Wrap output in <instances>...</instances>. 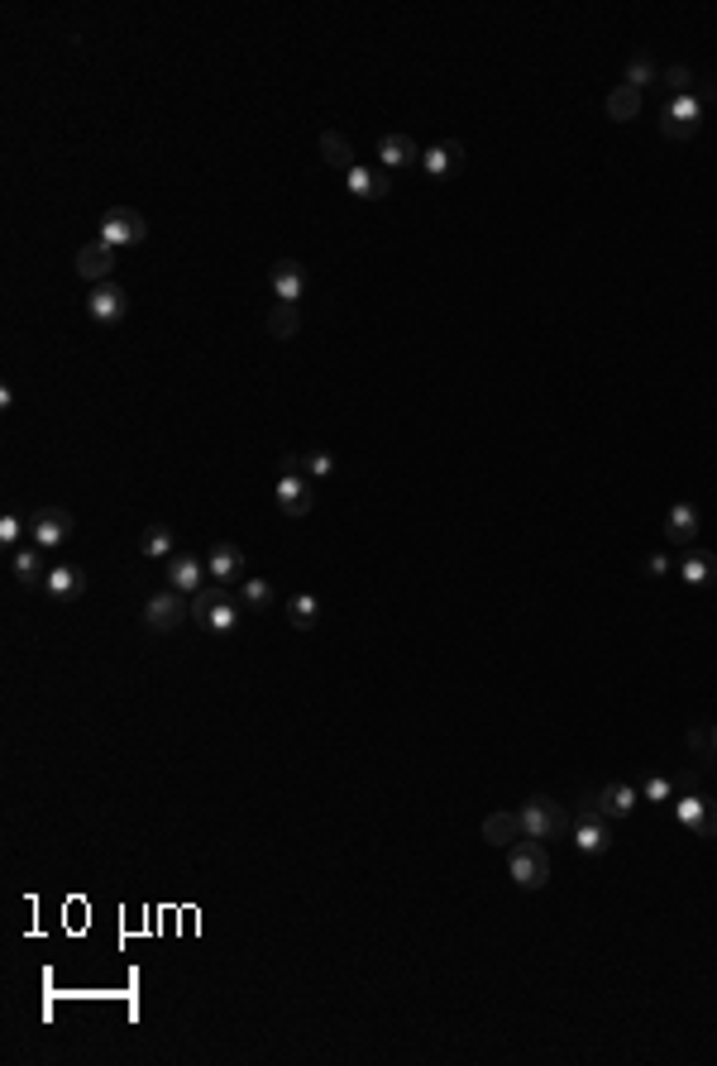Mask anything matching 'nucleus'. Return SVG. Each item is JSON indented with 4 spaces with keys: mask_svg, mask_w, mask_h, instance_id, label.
<instances>
[{
    "mask_svg": "<svg viewBox=\"0 0 717 1066\" xmlns=\"http://www.w3.org/2000/svg\"><path fill=\"white\" fill-rule=\"evenodd\" d=\"M239 617H244V603L225 584H206L201 593H192V622L201 631H235Z\"/></svg>",
    "mask_w": 717,
    "mask_h": 1066,
    "instance_id": "1",
    "label": "nucleus"
},
{
    "mask_svg": "<svg viewBox=\"0 0 717 1066\" xmlns=\"http://www.w3.org/2000/svg\"><path fill=\"white\" fill-rule=\"evenodd\" d=\"M517 818H522V832L536 837V842H555V837L569 832L565 804H555V799H545V794H531V799L517 808Z\"/></svg>",
    "mask_w": 717,
    "mask_h": 1066,
    "instance_id": "4",
    "label": "nucleus"
},
{
    "mask_svg": "<svg viewBox=\"0 0 717 1066\" xmlns=\"http://www.w3.org/2000/svg\"><path fill=\"white\" fill-rule=\"evenodd\" d=\"M263 326H268L273 340H292L302 330V302H273L268 316H263Z\"/></svg>",
    "mask_w": 717,
    "mask_h": 1066,
    "instance_id": "22",
    "label": "nucleus"
},
{
    "mask_svg": "<svg viewBox=\"0 0 717 1066\" xmlns=\"http://www.w3.org/2000/svg\"><path fill=\"white\" fill-rule=\"evenodd\" d=\"M168 588H177V593H201V588L211 584V574H206V555H192V550H177L173 560H168Z\"/></svg>",
    "mask_w": 717,
    "mask_h": 1066,
    "instance_id": "13",
    "label": "nucleus"
},
{
    "mask_svg": "<svg viewBox=\"0 0 717 1066\" xmlns=\"http://www.w3.org/2000/svg\"><path fill=\"white\" fill-rule=\"evenodd\" d=\"M698 536H703V517H698L694 502H674L670 512H665V541L670 545H689L694 550Z\"/></svg>",
    "mask_w": 717,
    "mask_h": 1066,
    "instance_id": "14",
    "label": "nucleus"
},
{
    "mask_svg": "<svg viewBox=\"0 0 717 1066\" xmlns=\"http://www.w3.org/2000/svg\"><path fill=\"white\" fill-rule=\"evenodd\" d=\"M321 158H326L335 173H349V168H354V144H349L345 134L326 130V134H321Z\"/></svg>",
    "mask_w": 717,
    "mask_h": 1066,
    "instance_id": "29",
    "label": "nucleus"
},
{
    "mask_svg": "<svg viewBox=\"0 0 717 1066\" xmlns=\"http://www.w3.org/2000/svg\"><path fill=\"white\" fill-rule=\"evenodd\" d=\"M517 837H526L517 813L502 808V813H488V818H483V842H488V847H512Z\"/></svg>",
    "mask_w": 717,
    "mask_h": 1066,
    "instance_id": "23",
    "label": "nucleus"
},
{
    "mask_svg": "<svg viewBox=\"0 0 717 1066\" xmlns=\"http://www.w3.org/2000/svg\"><path fill=\"white\" fill-rule=\"evenodd\" d=\"M660 87L670 91V96H689V91H698V82H694V67H684V63L665 67V72H660Z\"/></svg>",
    "mask_w": 717,
    "mask_h": 1066,
    "instance_id": "33",
    "label": "nucleus"
},
{
    "mask_svg": "<svg viewBox=\"0 0 717 1066\" xmlns=\"http://www.w3.org/2000/svg\"><path fill=\"white\" fill-rule=\"evenodd\" d=\"M569 837H574V847L584 851V856H603V851L612 847V832H608V818L593 808V799L584 794V808H579V818L569 823Z\"/></svg>",
    "mask_w": 717,
    "mask_h": 1066,
    "instance_id": "8",
    "label": "nucleus"
},
{
    "mask_svg": "<svg viewBox=\"0 0 717 1066\" xmlns=\"http://www.w3.org/2000/svg\"><path fill=\"white\" fill-rule=\"evenodd\" d=\"M651 82H660V77H655V67H651V58H646V53H636V58L627 63V87L646 91Z\"/></svg>",
    "mask_w": 717,
    "mask_h": 1066,
    "instance_id": "36",
    "label": "nucleus"
},
{
    "mask_svg": "<svg viewBox=\"0 0 717 1066\" xmlns=\"http://www.w3.org/2000/svg\"><path fill=\"white\" fill-rule=\"evenodd\" d=\"M206 574H211V584L239 588L244 579H249V560H244V550H239V545L216 541L211 550H206Z\"/></svg>",
    "mask_w": 717,
    "mask_h": 1066,
    "instance_id": "11",
    "label": "nucleus"
},
{
    "mask_svg": "<svg viewBox=\"0 0 717 1066\" xmlns=\"http://www.w3.org/2000/svg\"><path fill=\"white\" fill-rule=\"evenodd\" d=\"M239 603H244V608H254V612H263V608H273V603H278V593H273V584H268V579L249 574V579L239 584Z\"/></svg>",
    "mask_w": 717,
    "mask_h": 1066,
    "instance_id": "30",
    "label": "nucleus"
},
{
    "mask_svg": "<svg viewBox=\"0 0 717 1066\" xmlns=\"http://www.w3.org/2000/svg\"><path fill=\"white\" fill-rule=\"evenodd\" d=\"M507 871H512V880H517L522 890H541L545 880H550V851H545V842L517 837V842L507 847Z\"/></svg>",
    "mask_w": 717,
    "mask_h": 1066,
    "instance_id": "3",
    "label": "nucleus"
},
{
    "mask_svg": "<svg viewBox=\"0 0 717 1066\" xmlns=\"http://www.w3.org/2000/svg\"><path fill=\"white\" fill-rule=\"evenodd\" d=\"M287 622L297 631H311L321 622V598H316V593H292V598H287Z\"/></svg>",
    "mask_w": 717,
    "mask_h": 1066,
    "instance_id": "27",
    "label": "nucleus"
},
{
    "mask_svg": "<svg viewBox=\"0 0 717 1066\" xmlns=\"http://www.w3.org/2000/svg\"><path fill=\"white\" fill-rule=\"evenodd\" d=\"M297 469H302L306 479H330L335 474V455H326V450H306V455H287Z\"/></svg>",
    "mask_w": 717,
    "mask_h": 1066,
    "instance_id": "31",
    "label": "nucleus"
},
{
    "mask_svg": "<svg viewBox=\"0 0 717 1066\" xmlns=\"http://www.w3.org/2000/svg\"><path fill=\"white\" fill-rule=\"evenodd\" d=\"M421 168H426V177H455L459 168H464V144L459 139H450V144H435V149L421 153Z\"/></svg>",
    "mask_w": 717,
    "mask_h": 1066,
    "instance_id": "20",
    "label": "nucleus"
},
{
    "mask_svg": "<svg viewBox=\"0 0 717 1066\" xmlns=\"http://www.w3.org/2000/svg\"><path fill=\"white\" fill-rule=\"evenodd\" d=\"M10 569H15V579H20V584H44V579H48L44 560H39V545H20V550H10Z\"/></svg>",
    "mask_w": 717,
    "mask_h": 1066,
    "instance_id": "26",
    "label": "nucleus"
},
{
    "mask_svg": "<svg viewBox=\"0 0 717 1066\" xmlns=\"http://www.w3.org/2000/svg\"><path fill=\"white\" fill-rule=\"evenodd\" d=\"M670 569H674V555H665V550H660V555H651V560H646V579H665Z\"/></svg>",
    "mask_w": 717,
    "mask_h": 1066,
    "instance_id": "37",
    "label": "nucleus"
},
{
    "mask_svg": "<svg viewBox=\"0 0 717 1066\" xmlns=\"http://www.w3.org/2000/svg\"><path fill=\"white\" fill-rule=\"evenodd\" d=\"M44 593L53 598V603H72V598H82L87 593V574L77 565H53L44 579Z\"/></svg>",
    "mask_w": 717,
    "mask_h": 1066,
    "instance_id": "19",
    "label": "nucleus"
},
{
    "mask_svg": "<svg viewBox=\"0 0 717 1066\" xmlns=\"http://www.w3.org/2000/svg\"><path fill=\"white\" fill-rule=\"evenodd\" d=\"M87 316L96 326H120V321L130 316V292L115 283V278H110V283H96L87 297Z\"/></svg>",
    "mask_w": 717,
    "mask_h": 1066,
    "instance_id": "10",
    "label": "nucleus"
},
{
    "mask_svg": "<svg viewBox=\"0 0 717 1066\" xmlns=\"http://www.w3.org/2000/svg\"><path fill=\"white\" fill-rule=\"evenodd\" d=\"M412 158H421V149L412 144V134H383V139H378V163H383V168H407Z\"/></svg>",
    "mask_w": 717,
    "mask_h": 1066,
    "instance_id": "25",
    "label": "nucleus"
},
{
    "mask_svg": "<svg viewBox=\"0 0 717 1066\" xmlns=\"http://www.w3.org/2000/svg\"><path fill=\"white\" fill-rule=\"evenodd\" d=\"M101 240L110 249H134V244L149 240V220L139 216V211H130V206H110L106 216H101Z\"/></svg>",
    "mask_w": 717,
    "mask_h": 1066,
    "instance_id": "7",
    "label": "nucleus"
},
{
    "mask_svg": "<svg viewBox=\"0 0 717 1066\" xmlns=\"http://www.w3.org/2000/svg\"><path fill=\"white\" fill-rule=\"evenodd\" d=\"M593 799V808L603 813V818H627L631 808L641 804V789L636 784H603L598 794H588Z\"/></svg>",
    "mask_w": 717,
    "mask_h": 1066,
    "instance_id": "17",
    "label": "nucleus"
},
{
    "mask_svg": "<svg viewBox=\"0 0 717 1066\" xmlns=\"http://www.w3.org/2000/svg\"><path fill=\"white\" fill-rule=\"evenodd\" d=\"M278 507H283V517H306L316 507V479H306L287 455H283V474H278Z\"/></svg>",
    "mask_w": 717,
    "mask_h": 1066,
    "instance_id": "6",
    "label": "nucleus"
},
{
    "mask_svg": "<svg viewBox=\"0 0 717 1066\" xmlns=\"http://www.w3.org/2000/svg\"><path fill=\"white\" fill-rule=\"evenodd\" d=\"M679 579H684L689 588L717 584V555H713V550H689V555L679 560Z\"/></svg>",
    "mask_w": 717,
    "mask_h": 1066,
    "instance_id": "21",
    "label": "nucleus"
},
{
    "mask_svg": "<svg viewBox=\"0 0 717 1066\" xmlns=\"http://www.w3.org/2000/svg\"><path fill=\"white\" fill-rule=\"evenodd\" d=\"M187 617H192V598H187V593H177V588L153 593L149 603H144V612H139L144 631H153V636H168V631H177L182 622H187Z\"/></svg>",
    "mask_w": 717,
    "mask_h": 1066,
    "instance_id": "5",
    "label": "nucleus"
},
{
    "mask_svg": "<svg viewBox=\"0 0 717 1066\" xmlns=\"http://www.w3.org/2000/svg\"><path fill=\"white\" fill-rule=\"evenodd\" d=\"M641 96H646V91L627 87V82H622V87H612V91H608V115L617 120V125L636 120V115H641Z\"/></svg>",
    "mask_w": 717,
    "mask_h": 1066,
    "instance_id": "28",
    "label": "nucleus"
},
{
    "mask_svg": "<svg viewBox=\"0 0 717 1066\" xmlns=\"http://www.w3.org/2000/svg\"><path fill=\"white\" fill-rule=\"evenodd\" d=\"M268 287H273V302H302L306 268L297 259H278V263H273V273H268Z\"/></svg>",
    "mask_w": 717,
    "mask_h": 1066,
    "instance_id": "15",
    "label": "nucleus"
},
{
    "mask_svg": "<svg viewBox=\"0 0 717 1066\" xmlns=\"http://www.w3.org/2000/svg\"><path fill=\"white\" fill-rule=\"evenodd\" d=\"M72 512L67 507H44V512H34L29 517V541L39 545V550H58V545L72 536Z\"/></svg>",
    "mask_w": 717,
    "mask_h": 1066,
    "instance_id": "12",
    "label": "nucleus"
},
{
    "mask_svg": "<svg viewBox=\"0 0 717 1066\" xmlns=\"http://www.w3.org/2000/svg\"><path fill=\"white\" fill-rule=\"evenodd\" d=\"M713 91L717 87L708 82V87L689 91V96H670V106L660 115V134H665V139H694L698 125H703V106H708Z\"/></svg>",
    "mask_w": 717,
    "mask_h": 1066,
    "instance_id": "2",
    "label": "nucleus"
},
{
    "mask_svg": "<svg viewBox=\"0 0 717 1066\" xmlns=\"http://www.w3.org/2000/svg\"><path fill=\"white\" fill-rule=\"evenodd\" d=\"M689 751H694L698 756V770H703V765H717V746H713V727H708V722H698V727H689Z\"/></svg>",
    "mask_w": 717,
    "mask_h": 1066,
    "instance_id": "32",
    "label": "nucleus"
},
{
    "mask_svg": "<svg viewBox=\"0 0 717 1066\" xmlns=\"http://www.w3.org/2000/svg\"><path fill=\"white\" fill-rule=\"evenodd\" d=\"M674 818L689 827L694 837H703V842H717V804L708 799V794H674Z\"/></svg>",
    "mask_w": 717,
    "mask_h": 1066,
    "instance_id": "9",
    "label": "nucleus"
},
{
    "mask_svg": "<svg viewBox=\"0 0 717 1066\" xmlns=\"http://www.w3.org/2000/svg\"><path fill=\"white\" fill-rule=\"evenodd\" d=\"M345 187L359 201H383V196L392 192V182H388V168H364V163H354L345 173Z\"/></svg>",
    "mask_w": 717,
    "mask_h": 1066,
    "instance_id": "18",
    "label": "nucleus"
},
{
    "mask_svg": "<svg viewBox=\"0 0 717 1066\" xmlns=\"http://www.w3.org/2000/svg\"><path fill=\"white\" fill-rule=\"evenodd\" d=\"M24 531H29V517H20V512H5V517H0V545H5V550H20Z\"/></svg>",
    "mask_w": 717,
    "mask_h": 1066,
    "instance_id": "34",
    "label": "nucleus"
},
{
    "mask_svg": "<svg viewBox=\"0 0 717 1066\" xmlns=\"http://www.w3.org/2000/svg\"><path fill=\"white\" fill-rule=\"evenodd\" d=\"M139 555H144V560H163V565H168V560L177 555V536L163 522L144 526V536H139Z\"/></svg>",
    "mask_w": 717,
    "mask_h": 1066,
    "instance_id": "24",
    "label": "nucleus"
},
{
    "mask_svg": "<svg viewBox=\"0 0 717 1066\" xmlns=\"http://www.w3.org/2000/svg\"><path fill=\"white\" fill-rule=\"evenodd\" d=\"M674 794H679L674 775H651V780L641 784V799H651V804H670Z\"/></svg>",
    "mask_w": 717,
    "mask_h": 1066,
    "instance_id": "35",
    "label": "nucleus"
},
{
    "mask_svg": "<svg viewBox=\"0 0 717 1066\" xmlns=\"http://www.w3.org/2000/svg\"><path fill=\"white\" fill-rule=\"evenodd\" d=\"M77 273H82L91 287H96V283H110V273H115V249H110L106 240L82 244V249H77Z\"/></svg>",
    "mask_w": 717,
    "mask_h": 1066,
    "instance_id": "16",
    "label": "nucleus"
},
{
    "mask_svg": "<svg viewBox=\"0 0 717 1066\" xmlns=\"http://www.w3.org/2000/svg\"><path fill=\"white\" fill-rule=\"evenodd\" d=\"M713 746H717V727H713Z\"/></svg>",
    "mask_w": 717,
    "mask_h": 1066,
    "instance_id": "38",
    "label": "nucleus"
}]
</instances>
